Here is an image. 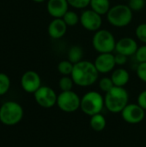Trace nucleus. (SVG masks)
Wrapping results in <instances>:
<instances>
[{
  "mask_svg": "<svg viewBox=\"0 0 146 147\" xmlns=\"http://www.w3.org/2000/svg\"><path fill=\"white\" fill-rule=\"evenodd\" d=\"M71 77L74 84L79 87H89L95 84L99 78V72L94 62L82 60L74 65Z\"/></svg>",
  "mask_w": 146,
  "mask_h": 147,
  "instance_id": "nucleus-1",
  "label": "nucleus"
},
{
  "mask_svg": "<svg viewBox=\"0 0 146 147\" xmlns=\"http://www.w3.org/2000/svg\"><path fill=\"white\" fill-rule=\"evenodd\" d=\"M129 94L125 87L114 86L108 92L105 93V108L111 113H120L128 104Z\"/></svg>",
  "mask_w": 146,
  "mask_h": 147,
  "instance_id": "nucleus-2",
  "label": "nucleus"
},
{
  "mask_svg": "<svg viewBox=\"0 0 146 147\" xmlns=\"http://www.w3.org/2000/svg\"><path fill=\"white\" fill-rule=\"evenodd\" d=\"M106 16L108 23L115 28H125L128 26L133 17V10L127 4L123 3L112 6Z\"/></svg>",
  "mask_w": 146,
  "mask_h": 147,
  "instance_id": "nucleus-3",
  "label": "nucleus"
},
{
  "mask_svg": "<svg viewBox=\"0 0 146 147\" xmlns=\"http://www.w3.org/2000/svg\"><path fill=\"white\" fill-rule=\"evenodd\" d=\"M104 108V96L96 90L88 91L81 97L80 109L89 116L100 114Z\"/></svg>",
  "mask_w": 146,
  "mask_h": 147,
  "instance_id": "nucleus-4",
  "label": "nucleus"
},
{
  "mask_svg": "<svg viewBox=\"0 0 146 147\" xmlns=\"http://www.w3.org/2000/svg\"><path fill=\"white\" fill-rule=\"evenodd\" d=\"M22 105L15 101H8L0 107V121L5 126H15L23 118Z\"/></svg>",
  "mask_w": 146,
  "mask_h": 147,
  "instance_id": "nucleus-5",
  "label": "nucleus"
},
{
  "mask_svg": "<svg viewBox=\"0 0 146 147\" xmlns=\"http://www.w3.org/2000/svg\"><path fill=\"white\" fill-rule=\"evenodd\" d=\"M116 40L114 34L107 29H99L92 38V46L98 53H108L115 51Z\"/></svg>",
  "mask_w": 146,
  "mask_h": 147,
  "instance_id": "nucleus-6",
  "label": "nucleus"
},
{
  "mask_svg": "<svg viewBox=\"0 0 146 147\" xmlns=\"http://www.w3.org/2000/svg\"><path fill=\"white\" fill-rule=\"evenodd\" d=\"M81 97L73 90L61 91L58 95L57 106L65 113H73L80 109Z\"/></svg>",
  "mask_w": 146,
  "mask_h": 147,
  "instance_id": "nucleus-7",
  "label": "nucleus"
},
{
  "mask_svg": "<svg viewBox=\"0 0 146 147\" xmlns=\"http://www.w3.org/2000/svg\"><path fill=\"white\" fill-rule=\"evenodd\" d=\"M34 97L39 106L43 109H51L57 104L58 95L49 86H40L34 93Z\"/></svg>",
  "mask_w": 146,
  "mask_h": 147,
  "instance_id": "nucleus-8",
  "label": "nucleus"
},
{
  "mask_svg": "<svg viewBox=\"0 0 146 147\" xmlns=\"http://www.w3.org/2000/svg\"><path fill=\"white\" fill-rule=\"evenodd\" d=\"M102 16L91 9H85L80 15V24L88 31L96 32L102 28Z\"/></svg>",
  "mask_w": 146,
  "mask_h": 147,
  "instance_id": "nucleus-9",
  "label": "nucleus"
},
{
  "mask_svg": "<svg viewBox=\"0 0 146 147\" xmlns=\"http://www.w3.org/2000/svg\"><path fill=\"white\" fill-rule=\"evenodd\" d=\"M123 121L129 124H139L145 118V110L138 103H128L120 112Z\"/></svg>",
  "mask_w": 146,
  "mask_h": 147,
  "instance_id": "nucleus-10",
  "label": "nucleus"
},
{
  "mask_svg": "<svg viewBox=\"0 0 146 147\" xmlns=\"http://www.w3.org/2000/svg\"><path fill=\"white\" fill-rule=\"evenodd\" d=\"M21 86L25 92L34 94L41 86L40 75L34 71L24 72L21 78Z\"/></svg>",
  "mask_w": 146,
  "mask_h": 147,
  "instance_id": "nucleus-11",
  "label": "nucleus"
},
{
  "mask_svg": "<svg viewBox=\"0 0 146 147\" xmlns=\"http://www.w3.org/2000/svg\"><path fill=\"white\" fill-rule=\"evenodd\" d=\"M94 65L99 73H109L113 71L116 66L114 54H113V53H99L94 61Z\"/></svg>",
  "mask_w": 146,
  "mask_h": 147,
  "instance_id": "nucleus-12",
  "label": "nucleus"
},
{
  "mask_svg": "<svg viewBox=\"0 0 146 147\" xmlns=\"http://www.w3.org/2000/svg\"><path fill=\"white\" fill-rule=\"evenodd\" d=\"M138 48V42L134 39L131 37H123L116 42L115 52L126 57H130L135 54Z\"/></svg>",
  "mask_w": 146,
  "mask_h": 147,
  "instance_id": "nucleus-13",
  "label": "nucleus"
},
{
  "mask_svg": "<svg viewBox=\"0 0 146 147\" xmlns=\"http://www.w3.org/2000/svg\"><path fill=\"white\" fill-rule=\"evenodd\" d=\"M67 0H47L46 9L48 14L53 18H62L69 10Z\"/></svg>",
  "mask_w": 146,
  "mask_h": 147,
  "instance_id": "nucleus-14",
  "label": "nucleus"
},
{
  "mask_svg": "<svg viewBox=\"0 0 146 147\" xmlns=\"http://www.w3.org/2000/svg\"><path fill=\"white\" fill-rule=\"evenodd\" d=\"M67 25L62 18H53L50 22L47 32L51 38L54 40H59L64 37L67 32Z\"/></svg>",
  "mask_w": 146,
  "mask_h": 147,
  "instance_id": "nucleus-15",
  "label": "nucleus"
},
{
  "mask_svg": "<svg viewBox=\"0 0 146 147\" xmlns=\"http://www.w3.org/2000/svg\"><path fill=\"white\" fill-rule=\"evenodd\" d=\"M110 78H111L114 86L125 87L130 80V74L127 70L120 67L118 69H114L112 71Z\"/></svg>",
  "mask_w": 146,
  "mask_h": 147,
  "instance_id": "nucleus-16",
  "label": "nucleus"
},
{
  "mask_svg": "<svg viewBox=\"0 0 146 147\" xmlns=\"http://www.w3.org/2000/svg\"><path fill=\"white\" fill-rule=\"evenodd\" d=\"M90 9L101 16L107 15L110 9V0H90Z\"/></svg>",
  "mask_w": 146,
  "mask_h": 147,
  "instance_id": "nucleus-17",
  "label": "nucleus"
},
{
  "mask_svg": "<svg viewBox=\"0 0 146 147\" xmlns=\"http://www.w3.org/2000/svg\"><path fill=\"white\" fill-rule=\"evenodd\" d=\"M106 125H107L106 118L101 113L95 115L93 116H90L89 126H90L91 129H93L94 131L101 132L105 129Z\"/></svg>",
  "mask_w": 146,
  "mask_h": 147,
  "instance_id": "nucleus-18",
  "label": "nucleus"
},
{
  "mask_svg": "<svg viewBox=\"0 0 146 147\" xmlns=\"http://www.w3.org/2000/svg\"><path fill=\"white\" fill-rule=\"evenodd\" d=\"M83 49L78 45L72 46L67 53V59L70 60L72 64H77L83 60Z\"/></svg>",
  "mask_w": 146,
  "mask_h": 147,
  "instance_id": "nucleus-19",
  "label": "nucleus"
},
{
  "mask_svg": "<svg viewBox=\"0 0 146 147\" xmlns=\"http://www.w3.org/2000/svg\"><path fill=\"white\" fill-rule=\"evenodd\" d=\"M62 19L65 21V22L68 27L76 26L77 23L80 22V16H78L77 13L75 12L74 10H70V9L65 14Z\"/></svg>",
  "mask_w": 146,
  "mask_h": 147,
  "instance_id": "nucleus-20",
  "label": "nucleus"
},
{
  "mask_svg": "<svg viewBox=\"0 0 146 147\" xmlns=\"http://www.w3.org/2000/svg\"><path fill=\"white\" fill-rule=\"evenodd\" d=\"M74 64H72L70 60H61L58 64V71L62 76H71L73 71Z\"/></svg>",
  "mask_w": 146,
  "mask_h": 147,
  "instance_id": "nucleus-21",
  "label": "nucleus"
},
{
  "mask_svg": "<svg viewBox=\"0 0 146 147\" xmlns=\"http://www.w3.org/2000/svg\"><path fill=\"white\" fill-rule=\"evenodd\" d=\"M74 84V81L71 76H63L59 81V87L61 91L72 90Z\"/></svg>",
  "mask_w": 146,
  "mask_h": 147,
  "instance_id": "nucleus-22",
  "label": "nucleus"
},
{
  "mask_svg": "<svg viewBox=\"0 0 146 147\" xmlns=\"http://www.w3.org/2000/svg\"><path fill=\"white\" fill-rule=\"evenodd\" d=\"M10 79L5 73L0 72V96L5 95L10 88Z\"/></svg>",
  "mask_w": 146,
  "mask_h": 147,
  "instance_id": "nucleus-23",
  "label": "nucleus"
},
{
  "mask_svg": "<svg viewBox=\"0 0 146 147\" xmlns=\"http://www.w3.org/2000/svg\"><path fill=\"white\" fill-rule=\"evenodd\" d=\"M98 85H99L100 90H101L102 92H104V93L108 92V91L114 86V83H113L111 78H108V77L102 78L99 80Z\"/></svg>",
  "mask_w": 146,
  "mask_h": 147,
  "instance_id": "nucleus-24",
  "label": "nucleus"
},
{
  "mask_svg": "<svg viewBox=\"0 0 146 147\" xmlns=\"http://www.w3.org/2000/svg\"><path fill=\"white\" fill-rule=\"evenodd\" d=\"M71 7L77 9H85L90 4V0H67Z\"/></svg>",
  "mask_w": 146,
  "mask_h": 147,
  "instance_id": "nucleus-25",
  "label": "nucleus"
},
{
  "mask_svg": "<svg viewBox=\"0 0 146 147\" xmlns=\"http://www.w3.org/2000/svg\"><path fill=\"white\" fill-rule=\"evenodd\" d=\"M135 35L139 41L146 44V23H141L136 28Z\"/></svg>",
  "mask_w": 146,
  "mask_h": 147,
  "instance_id": "nucleus-26",
  "label": "nucleus"
},
{
  "mask_svg": "<svg viewBox=\"0 0 146 147\" xmlns=\"http://www.w3.org/2000/svg\"><path fill=\"white\" fill-rule=\"evenodd\" d=\"M133 11H139L145 6V0H128L127 4Z\"/></svg>",
  "mask_w": 146,
  "mask_h": 147,
  "instance_id": "nucleus-27",
  "label": "nucleus"
},
{
  "mask_svg": "<svg viewBox=\"0 0 146 147\" xmlns=\"http://www.w3.org/2000/svg\"><path fill=\"white\" fill-rule=\"evenodd\" d=\"M134 56H135L136 60L139 63L146 62V44H144V45L139 47Z\"/></svg>",
  "mask_w": 146,
  "mask_h": 147,
  "instance_id": "nucleus-28",
  "label": "nucleus"
},
{
  "mask_svg": "<svg viewBox=\"0 0 146 147\" xmlns=\"http://www.w3.org/2000/svg\"><path fill=\"white\" fill-rule=\"evenodd\" d=\"M136 73L138 78L144 83H146V62L144 63H139L137 69H136Z\"/></svg>",
  "mask_w": 146,
  "mask_h": 147,
  "instance_id": "nucleus-29",
  "label": "nucleus"
},
{
  "mask_svg": "<svg viewBox=\"0 0 146 147\" xmlns=\"http://www.w3.org/2000/svg\"><path fill=\"white\" fill-rule=\"evenodd\" d=\"M137 103L146 111V90L139 93L137 98Z\"/></svg>",
  "mask_w": 146,
  "mask_h": 147,
  "instance_id": "nucleus-30",
  "label": "nucleus"
},
{
  "mask_svg": "<svg viewBox=\"0 0 146 147\" xmlns=\"http://www.w3.org/2000/svg\"><path fill=\"white\" fill-rule=\"evenodd\" d=\"M127 58L126 56L123 55V54H120V53H117L114 55V59H115V63H116V65H124L126 61H127Z\"/></svg>",
  "mask_w": 146,
  "mask_h": 147,
  "instance_id": "nucleus-31",
  "label": "nucleus"
},
{
  "mask_svg": "<svg viewBox=\"0 0 146 147\" xmlns=\"http://www.w3.org/2000/svg\"><path fill=\"white\" fill-rule=\"evenodd\" d=\"M32 1H34V2H35V3H43V2H45L46 0H32Z\"/></svg>",
  "mask_w": 146,
  "mask_h": 147,
  "instance_id": "nucleus-32",
  "label": "nucleus"
}]
</instances>
